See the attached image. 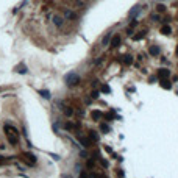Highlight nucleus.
Segmentation results:
<instances>
[{"instance_id":"nucleus-1","label":"nucleus","mask_w":178,"mask_h":178,"mask_svg":"<svg viewBox=\"0 0 178 178\" xmlns=\"http://www.w3.org/2000/svg\"><path fill=\"white\" fill-rule=\"evenodd\" d=\"M5 133H6V137H8V142L11 145H17L19 142V137H17V130L11 125H5Z\"/></svg>"},{"instance_id":"nucleus-2","label":"nucleus","mask_w":178,"mask_h":178,"mask_svg":"<svg viewBox=\"0 0 178 178\" xmlns=\"http://www.w3.org/2000/svg\"><path fill=\"white\" fill-rule=\"evenodd\" d=\"M66 83H67L69 86H77L78 83H80V77H78L77 73H69V75L66 77Z\"/></svg>"},{"instance_id":"nucleus-3","label":"nucleus","mask_w":178,"mask_h":178,"mask_svg":"<svg viewBox=\"0 0 178 178\" xmlns=\"http://www.w3.org/2000/svg\"><path fill=\"white\" fill-rule=\"evenodd\" d=\"M156 77H158V80H167V78L170 77V70L169 69H160L158 73H156Z\"/></svg>"},{"instance_id":"nucleus-4","label":"nucleus","mask_w":178,"mask_h":178,"mask_svg":"<svg viewBox=\"0 0 178 178\" xmlns=\"http://www.w3.org/2000/svg\"><path fill=\"white\" fill-rule=\"evenodd\" d=\"M24 156H25V160L28 161V164H30V166L36 163V156H34L33 153H24Z\"/></svg>"},{"instance_id":"nucleus-5","label":"nucleus","mask_w":178,"mask_h":178,"mask_svg":"<svg viewBox=\"0 0 178 178\" xmlns=\"http://www.w3.org/2000/svg\"><path fill=\"white\" fill-rule=\"evenodd\" d=\"M120 42H122L120 36H113V39H111V47H119V45H120Z\"/></svg>"},{"instance_id":"nucleus-6","label":"nucleus","mask_w":178,"mask_h":178,"mask_svg":"<svg viewBox=\"0 0 178 178\" xmlns=\"http://www.w3.org/2000/svg\"><path fill=\"white\" fill-rule=\"evenodd\" d=\"M148 53H150L152 56H158V55H160V47H158V45H152V47L148 49Z\"/></svg>"},{"instance_id":"nucleus-7","label":"nucleus","mask_w":178,"mask_h":178,"mask_svg":"<svg viewBox=\"0 0 178 178\" xmlns=\"http://www.w3.org/2000/svg\"><path fill=\"white\" fill-rule=\"evenodd\" d=\"M92 119H94V120H100V119L103 117V113L102 111H98V109H95V111H92Z\"/></svg>"},{"instance_id":"nucleus-8","label":"nucleus","mask_w":178,"mask_h":178,"mask_svg":"<svg viewBox=\"0 0 178 178\" xmlns=\"http://www.w3.org/2000/svg\"><path fill=\"white\" fill-rule=\"evenodd\" d=\"M53 24L56 25V27H63V17L61 16H53Z\"/></svg>"},{"instance_id":"nucleus-9","label":"nucleus","mask_w":178,"mask_h":178,"mask_svg":"<svg viewBox=\"0 0 178 178\" xmlns=\"http://www.w3.org/2000/svg\"><path fill=\"white\" fill-rule=\"evenodd\" d=\"M111 39H113V34H111V33L105 34V38L102 39V45H108V44L111 42Z\"/></svg>"},{"instance_id":"nucleus-10","label":"nucleus","mask_w":178,"mask_h":178,"mask_svg":"<svg viewBox=\"0 0 178 178\" xmlns=\"http://www.w3.org/2000/svg\"><path fill=\"white\" fill-rule=\"evenodd\" d=\"M161 33L166 34V36H169V34L172 33V27H170V25H163V27H161Z\"/></svg>"},{"instance_id":"nucleus-11","label":"nucleus","mask_w":178,"mask_h":178,"mask_svg":"<svg viewBox=\"0 0 178 178\" xmlns=\"http://www.w3.org/2000/svg\"><path fill=\"white\" fill-rule=\"evenodd\" d=\"M145 34H147V31H139L137 34H134V36H133V41H141V39H144V38H145Z\"/></svg>"},{"instance_id":"nucleus-12","label":"nucleus","mask_w":178,"mask_h":178,"mask_svg":"<svg viewBox=\"0 0 178 178\" xmlns=\"http://www.w3.org/2000/svg\"><path fill=\"white\" fill-rule=\"evenodd\" d=\"M122 63H124L125 66H130V64H133V56H130V55H127V56H124V59H122Z\"/></svg>"},{"instance_id":"nucleus-13","label":"nucleus","mask_w":178,"mask_h":178,"mask_svg":"<svg viewBox=\"0 0 178 178\" xmlns=\"http://www.w3.org/2000/svg\"><path fill=\"white\" fill-rule=\"evenodd\" d=\"M64 16H66L67 19H77V14H75L73 11H70V10H66V13H64Z\"/></svg>"},{"instance_id":"nucleus-14","label":"nucleus","mask_w":178,"mask_h":178,"mask_svg":"<svg viewBox=\"0 0 178 178\" xmlns=\"http://www.w3.org/2000/svg\"><path fill=\"white\" fill-rule=\"evenodd\" d=\"M161 88H164V89H172V85L169 83V80H161Z\"/></svg>"},{"instance_id":"nucleus-15","label":"nucleus","mask_w":178,"mask_h":178,"mask_svg":"<svg viewBox=\"0 0 178 178\" xmlns=\"http://www.w3.org/2000/svg\"><path fill=\"white\" fill-rule=\"evenodd\" d=\"M16 72H19V73H27V67H25L24 64H21V66L16 67Z\"/></svg>"},{"instance_id":"nucleus-16","label":"nucleus","mask_w":178,"mask_h":178,"mask_svg":"<svg viewBox=\"0 0 178 178\" xmlns=\"http://www.w3.org/2000/svg\"><path fill=\"white\" fill-rule=\"evenodd\" d=\"M89 137H91V141H98V134H97V131H89Z\"/></svg>"},{"instance_id":"nucleus-17","label":"nucleus","mask_w":178,"mask_h":178,"mask_svg":"<svg viewBox=\"0 0 178 178\" xmlns=\"http://www.w3.org/2000/svg\"><path fill=\"white\" fill-rule=\"evenodd\" d=\"M156 11H158V13H164V11H166V5L158 3V5H156Z\"/></svg>"},{"instance_id":"nucleus-18","label":"nucleus","mask_w":178,"mask_h":178,"mask_svg":"<svg viewBox=\"0 0 178 178\" xmlns=\"http://www.w3.org/2000/svg\"><path fill=\"white\" fill-rule=\"evenodd\" d=\"M100 91H102V92H105V94H109V92H111V88H109L108 85H102Z\"/></svg>"},{"instance_id":"nucleus-19","label":"nucleus","mask_w":178,"mask_h":178,"mask_svg":"<svg viewBox=\"0 0 178 178\" xmlns=\"http://www.w3.org/2000/svg\"><path fill=\"white\" fill-rule=\"evenodd\" d=\"M39 94H41L42 97H45V98H50V92H49L47 89H41V91H39Z\"/></svg>"},{"instance_id":"nucleus-20","label":"nucleus","mask_w":178,"mask_h":178,"mask_svg":"<svg viewBox=\"0 0 178 178\" xmlns=\"http://www.w3.org/2000/svg\"><path fill=\"white\" fill-rule=\"evenodd\" d=\"M64 114H66L67 117H70V116L73 114V109H72V108H64Z\"/></svg>"},{"instance_id":"nucleus-21","label":"nucleus","mask_w":178,"mask_h":178,"mask_svg":"<svg viewBox=\"0 0 178 178\" xmlns=\"http://www.w3.org/2000/svg\"><path fill=\"white\" fill-rule=\"evenodd\" d=\"M100 130H102L103 133H108V131H109V127H108L106 124H102V125H100Z\"/></svg>"},{"instance_id":"nucleus-22","label":"nucleus","mask_w":178,"mask_h":178,"mask_svg":"<svg viewBox=\"0 0 178 178\" xmlns=\"http://www.w3.org/2000/svg\"><path fill=\"white\" fill-rule=\"evenodd\" d=\"M139 11H141V8H139V6H134V10H131V13H130V16H136Z\"/></svg>"},{"instance_id":"nucleus-23","label":"nucleus","mask_w":178,"mask_h":178,"mask_svg":"<svg viewBox=\"0 0 178 178\" xmlns=\"http://www.w3.org/2000/svg\"><path fill=\"white\" fill-rule=\"evenodd\" d=\"M81 144H85V147H91V141H88V139H83V137H81Z\"/></svg>"},{"instance_id":"nucleus-24","label":"nucleus","mask_w":178,"mask_h":178,"mask_svg":"<svg viewBox=\"0 0 178 178\" xmlns=\"http://www.w3.org/2000/svg\"><path fill=\"white\" fill-rule=\"evenodd\" d=\"M98 94H100L98 91H92V92H91V97H92V98H98Z\"/></svg>"},{"instance_id":"nucleus-25","label":"nucleus","mask_w":178,"mask_h":178,"mask_svg":"<svg viewBox=\"0 0 178 178\" xmlns=\"http://www.w3.org/2000/svg\"><path fill=\"white\" fill-rule=\"evenodd\" d=\"M6 163H8V160H6V158L0 156V166H3V164H6Z\"/></svg>"},{"instance_id":"nucleus-26","label":"nucleus","mask_w":178,"mask_h":178,"mask_svg":"<svg viewBox=\"0 0 178 178\" xmlns=\"http://www.w3.org/2000/svg\"><path fill=\"white\" fill-rule=\"evenodd\" d=\"M137 25V21H136V19H133V21L130 22V27H136Z\"/></svg>"},{"instance_id":"nucleus-27","label":"nucleus","mask_w":178,"mask_h":178,"mask_svg":"<svg viewBox=\"0 0 178 178\" xmlns=\"http://www.w3.org/2000/svg\"><path fill=\"white\" fill-rule=\"evenodd\" d=\"M152 21H153V22H158V21H160V16H152Z\"/></svg>"},{"instance_id":"nucleus-28","label":"nucleus","mask_w":178,"mask_h":178,"mask_svg":"<svg viewBox=\"0 0 178 178\" xmlns=\"http://www.w3.org/2000/svg\"><path fill=\"white\" fill-rule=\"evenodd\" d=\"M66 128H67V130H73V128H75V127H73V125H72V124H66Z\"/></svg>"},{"instance_id":"nucleus-29","label":"nucleus","mask_w":178,"mask_h":178,"mask_svg":"<svg viewBox=\"0 0 178 178\" xmlns=\"http://www.w3.org/2000/svg\"><path fill=\"white\" fill-rule=\"evenodd\" d=\"M88 167L92 169V167H94V163H92V161H88Z\"/></svg>"},{"instance_id":"nucleus-30","label":"nucleus","mask_w":178,"mask_h":178,"mask_svg":"<svg viewBox=\"0 0 178 178\" xmlns=\"http://www.w3.org/2000/svg\"><path fill=\"white\" fill-rule=\"evenodd\" d=\"M131 28H133V27H130V28L127 30V34H133V30H131Z\"/></svg>"},{"instance_id":"nucleus-31","label":"nucleus","mask_w":178,"mask_h":178,"mask_svg":"<svg viewBox=\"0 0 178 178\" xmlns=\"http://www.w3.org/2000/svg\"><path fill=\"white\" fill-rule=\"evenodd\" d=\"M102 166H103V167H108V163H106L105 160H102Z\"/></svg>"},{"instance_id":"nucleus-32","label":"nucleus","mask_w":178,"mask_h":178,"mask_svg":"<svg viewBox=\"0 0 178 178\" xmlns=\"http://www.w3.org/2000/svg\"><path fill=\"white\" fill-rule=\"evenodd\" d=\"M176 55H178V45H176Z\"/></svg>"}]
</instances>
